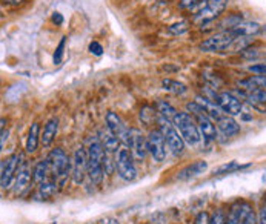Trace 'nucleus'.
Masks as SVG:
<instances>
[{
	"label": "nucleus",
	"mask_w": 266,
	"mask_h": 224,
	"mask_svg": "<svg viewBox=\"0 0 266 224\" xmlns=\"http://www.w3.org/2000/svg\"><path fill=\"white\" fill-rule=\"evenodd\" d=\"M98 140H100V143H102V146H103V149H105V152L106 154H113V152H117L122 146H120V140L108 129V128H103V129H100L98 131Z\"/></svg>",
	"instance_id": "obj_18"
},
{
	"label": "nucleus",
	"mask_w": 266,
	"mask_h": 224,
	"mask_svg": "<svg viewBox=\"0 0 266 224\" xmlns=\"http://www.w3.org/2000/svg\"><path fill=\"white\" fill-rule=\"evenodd\" d=\"M203 2V0H180V4H179V7L182 8V10H192V8H195V7H198L200 4Z\"/></svg>",
	"instance_id": "obj_33"
},
{
	"label": "nucleus",
	"mask_w": 266,
	"mask_h": 224,
	"mask_svg": "<svg viewBox=\"0 0 266 224\" xmlns=\"http://www.w3.org/2000/svg\"><path fill=\"white\" fill-rule=\"evenodd\" d=\"M48 171H49V163H48V160L39 161V163L34 166V169H32V181H34L37 186L46 183V180H48Z\"/></svg>",
	"instance_id": "obj_24"
},
{
	"label": "nucleus",
	"mask_w": 266,
	"mask_h": 224,
	"mask_svg": "<svg viewBox=\"0 0 266 224\" xmlns=\"http://www.w3.org/2000/svg\"><path fill=\"white\" fill-rule=\"evenodd\" d=\"M57 131H59V120H57V119H51V120L45 125V128H43V132H42V135H40V143H42L45 147L51 146V143L54 141V138H56V135H57Z\"/></svg>",
	"instance_id": "obj_20"
},
{
	"label": "nucleus",
	"mask_w": 266,
	"mask_h": 224,
	"mask_svg": "<svg viewBox=\"0 0 266 224\" xmlns=\"http://www.w3.org/2000/svg\"><path fill=\"white\" fill-rule=\"evenodd\" d=\"M89 52L98 57V55L103 54V48H102V45H100L98 42H91V43H89Z\"/></svg>",
	"instance_id": "obj_34"
},
{
	"label": "nucleus",
	"mask_w": 266,
	"mask_h": 224,
	"mask_svg": "<svg viewBox=\"0 0 266 224\" xmlns=\"http://www.w3.org/2000/svg\"><path fill=\"white\" fill-rule=\"evenodd\" d=\"M228 0H208L206 5L202 7L194 16H192V23L205 26L206 23L214 22L226 8Z\"/></svg>",
	"instance_id": "obj_6"
},
{
	"label": "nucleus",
	"mask_w": 266,
	"mask_h": 224,
	"mask_svg": "<svg viewBox=\"0 0 266 224\" xmlns=\"http://www.w3.org/2000/svg\"><path fill=\"white\" fill-rule=\"evenodd\" d=\"M146 143H148V152L151 154V157L154 158V161L162 163L167 158V140L163 137V134L160 132V129L151 131L149 135L146 137Z\"/></svg>",
	"instance_id": "obj_9"
},
{
	"label": "nucleus",
	"mask_w": 266,
	"mask_h": 224,
	"mask_svg": "<svg viewBox=\"0 0 266 224\" xmlns=\"http://www.w3.org/2000/svg\"><path fill=\"white\" fill-rule=\"evenodd\" d=\"M186 110L191 112V116L195 119V123L198 126V131H200L203 140L206 143L216 141L217 140V129H216L214 125H212V120L205 114V110L202 109V106L197 101L186 103Z\"/></svg>",
	"instance_id": "obj_3"
},
{
	"label": "nucleus",
	"mask_w": 266,
	"mask_h": 224,
	"mask_svg": "<svg viewBox=\"0 0 266 224\" xmlns=\"http://www.w3.org/2000/svg\"><path fill=\"white\" fill-rule=\"evenodd\" d=\"M157 123H158V126H160V132L163 134V137L167 140L168 149L174 155H182L183 151H185V140L180 135V132L177 131V128L174 126L173 120H170V119L158 114Z\"/></svg>",
	"instance_id": "obj_4"
},
{
	"label": "nucleus",
	"mask_w": 266,
	"mask_h": 224,
	"mask_svg": "<svg viewBox=\"0 0 266 224\" xmlns=\"http://www.w3.org/2000/svg\"><path fill=\"white\" fill-rule=\"evenodd\" d=\"M173 123L174 126L177 128V131L180 132V135L183 137V140L191 144V146H195L200 143L202 140V134L198 131V126L195 123V120L188 114V112H179L174 116L173 119Z\"/></svg>",
	"instance_id": "obj_2"
},
{
	"label": "nucleus",
	"mask_w": 266,
	"mask_h": 224,
	"mask_svg": "<svg viewBox=\"0 0 266 224\" xmlns=\"http://www.w3.org/2000/svg\"><path fill=\"white\" fill-rule=\"evenodd\" d=\"M57 183H43V184H40L39 186V192L36 194V197L37 198H40V200H46V198H51L52 195H54L56 192H57Z\"/></svg>",
	"instance_id": "obj_27"
},
{
	"label": "nucleus",
	"mask_w": 266,
	"mask_h": 224,
	"mask_svg": "<svg viewBox=\"0 0 266 224\" xmlns=\"http://www.w3.org/2000/svg\"><path fill=\"white\" fill-rule=\"evenodd\" d=\"M31 177H32V172L28 164H23L22 167H19L14 178V195H22L29 188Z\"/></svg>",
	"instance_id": "obj_15"
},
{
	"label": "nucleus",
	"mask_w": 266,
	"mask_h": 224,
	"mask_svg": "<svg viewBox=\"0 0 266 224\" xmlns=\"http://www.w3.org/2000/svg\"><path fill=\"white\" fill-rule=\"evenodd\" d=\"M263 26L257 22H240L237 26L229 29L236 35H243V37H254L261 32Z\"/></svg>",
	"instance_id": "obj_19"
},
{
	"label": "nucleus",
	"mask_w": 266,
	"mask_h": 224,
	"mask_svg": "<svg viewBox=\"0 0 266 224\" xmlns=\"http://www.w3.org/2000/svg\"><path fill=\"white\" fill-rule=\"evenodd\" d=\"M105 120H106V128H108L125 146H128L129 144V137H131V129L126 128L123 120L113 110H110L108 114H106Z\"/></svg>",
	"instance_id": "obj_12"
},
{
	"label": "nucleus",
	"mask_w": 266,
	"mask_h": 224,
	"mask_svg": "<svg viewBox=\"0 0 266 224\" xmlns=\"http://www.w3.org/2000/svg\"><path fill=\"white\" fill-rule=\"evenodd\" d=\"M51 19H52V22H54L56 25H62V23H63V17H62L60 13H54Z\"/></svg>",
	"instance_id": "obj_37"
},
{
	"label": "nucleus",
	"mask_w": 266,
	"mask_h": 224,
	"mask_svg": "<svg viewBox=\"0 0 266 224\" xmlns=\"http://www.w3.org/2000/svg\"><path fill=\"white\" fill-rule=\"evenodd\" d=\"M7 140H8V131L2 129V141H0V146H2V149L5 147V143H7Z\"/></svg>",
	"instance_id": "obj_38"
},
{
	"label": "nucleus",
	"mask_w": 266,
	"mask_h": 224,
	"mask_svg": "<svg viewBox=\"0 0 266 224\" xmlns=\"http://www.w3.org/2000/svg\"><path fill=\"white\" fill-rule=\"evenodd\" d=\"M209 213L208 212H200L195 218V222L194 224H209Z\"/></svg>",
	"instance_id": "obj_35"
},
{
	"label": "nucleus",
	"mask_w": 266,
	"mask_h": 224,
	"mask_svg": "<svg viewBox=\"0 0 266 224\" xmlns=\"http://www.w3.org/2000/svg\"><path fill=\"white\" fill-rule=\"evenodd\" d=\"M191 23L188 20H183V22H179V23H174L168 28V32L170 34H174V35H180L183 32H186L189 29Z\"/></svg>",
	"instance_id": "obj_30"
},
{
	"label": "nucleus",
	"mask_w": 266,
	"mask_h": 224,
	"mask_svg": "<svg viewBox=\"0 0 266 224\" xmlns=\"http://www.w3.org/2000/svg\"><path fill=\"white\" fill-rule=\"evenodd\" d=\"M88 174V151L80 146L74 151L73 161H71V175L74 183L80 184Z\"/></svg>",
	"instance_id": "obj_10"
},
{
	"label": "nucleus",
	"mask_w": 266,
	"mask_h": 224,
	"mask_svg": "<svg viewBox=\"0 0 266 224\" xmlns=\"http://www.w3.org/2000/svg\"><path fill=\"white\" fill-rule=\"evenodd\" d=\"M40 125L39 123H32L31 128H29V132H28V137H26V144H25V149L28 154H34L37 151V146L40 143Z\"/></svg>",
	"instance_id": "obj_22"
},
{
	"label": "nucleus",
	"mask_w": 266,
	"mask_h": 224,
	"mask_svg": "<svg viewBox=\"0 0 266 224\" xmlns=\"http://www.w3.org/2000/svg\"><path fill=\"white\" fill-rule=\"evenodd\" d=\"M264 206H266V203H264Z\"/></svg>",
	"instance_id": "obj_41"
},
{
	"label": "nucleus",
	"mask_w": 266,
	"mask_h": 224,
	"mask_svg": "<svg viewBox=\"0 0 266 224\" xmlns=\"http://www.w3.org/2000/svg\"><path fill=\"white\" fill-rule=\"evenodd\" d=\"M48 163H49V169L54 175L56 180H60V183L63 184V181L66 180L70 171H71V161L68 158V155L65 154L63 149L56 147L52 149L48 155Z\"/></svg>",
	"instance_id": "obj_5"
},
{
	"label": "nucleus",
	"mask_w": 266,
	"mask_h": 224,
	"mask_svg": "<svg viewBox=\"0 0 266 224\" xmlns=\"http://www.w3.org/2000/svg\"><path fill=\"white\" fill-rule=\"evenodd\" d=\"M162 86H163L165 91L173 92L176 95H182V94H185L188 91V88L183 83H180L177 80H173V79H163L162 80Z\"/></svg>",
	"instance_id": "obj_25"
},
{
	"label": "nucleus",
	"mask_w": 266,
	"mask_h": 224,
	"mask_svg": "<svg viewBox=\"0 0 266 224\" xmlns=\"http://www.w3.org/2000/svg\"><path fill=\"white\" fill-rule=\"evenodd\" d=\"M225 222H226V215L222 209H217L209 219V224H225Z\"/></svg>",
	"instance_id": "obj_31"
},
{
	"label": "nucleus",
	"mask_w": 266,
	"mask_h": 224,
	"mask_svg": "<svg viewBox=\"0 0 266 224\" xmlns=\"http://www.w3.org/2000/svg\"><path fill=\"white\" fill-rule=\"evenodd\" d=\"M195 101L202 106V109L205 110V114L211 119V120H219V119H222L223 117V109L216 103V101H212V100H209V98H206V97H202V95H197L195 97Z\"/></svg>",
	"instance_id": "obj_16"
},
{
	"label": "nucleus",
	"mask_w": 266,
	"mask_h": 224,
	"mask_svg": "<svg viewBox=\"0 0 266 224\" xmlns=\"http://www.w3.org/2000/svg\"><path fill=\"white\" fill-rule=\"evenodd\" d=\"M206 169H208V163L205 160H197V161L188 164L186 167H183V169L177 174V180H182V181L191 180L194 177L202 175Z\"/></svg>",
	"instance_id": "obj_17"
},
{
	"label": "nucleus",
	"mask_w": 266,
	"mask_h": 224,
	"mask_svg": "<svg viewBox=\"0 0 266 224\" xmlns=\"http://www.w3.org/2000/svg\"><path fill=\"white\" fill-rule=\"evenodd\" d=\"M105 149L98 137L91 138L88 146V177L92 184L98 186L105 175Z\"/></svg>",
	"instance_id": "obj_1"
},
{
	"label": "nucleus",
	"mask_w": 266,
	"mask_h": 224,
	"mask_svg": "<svg viewBox=\"0 0 266 224\" xmlns=\"http://www.w3.org/2000/svg\"><path fill=\"white\" fill-rule=\"evenodd\" d=\"M22 160V154H13L7 160L2 161V174H0V186L2 189H8L16 178L14 175L19 171V164Z\"/></svg>",
	"instance_id": "obj_11"
},
{
	"label": "nucleus",
	"mask_w": 266,
	"mask_h": 224,
	"mask_svg": "<svg viewBox=\"0 0 266 224\" xmlns=\"http://www.w3.org/2000/svg\"><path fill=\"white\" fill-rule=\"evenodd\" d=\"M239 224H258V219L249 203H239Z\"/></svg>",
	"instance_id": "obj_23"
},
{
	"label": "nucleus",
	"mask_w": 266,
	"mask_h": 224,
	"mask_svg": "<svg viewBox=\"0 0 266 224\" xmlns=\"http://www.w3.org/2000/svg\"><path fill=\"white\" fill-rule=\"evenodd\" d=\"M214 101L223 109V112L226 116L236 117L240 116L242 110H243V104L239 100V97H236L231 92H219L214 95Z\"/></svg>",
	"instance_id": "obj_13"
},
{
	"label": "nucleus",
	"mask_w": 266,
	"mask_h": 224,
	"mask_svg": "<svg viewBox=\"0 0 266 224\" xmlns=\"http://www.w3.org/2000/svg\"><path fill=\"white\" fill-rule=\"evenodd\" d=\"M66 40H68V37H62L60 43L57 45V48H56V51H54V55H52V62H54V65H60L62 60H63V54H65Z\"/></svg>",
	"instance_id": "obj_29"
},
{
	"label": "nucleus",
	"mask_w": 266,
	"mask_h": 224,
	"mask_svg": "<svg viewBox=\"0 0 266 224\" xmlns=\"http://www.w3.org/2000/svg\"><path fill=\"white\" fill-rule=\"evenodd\" d=\"M251 164H240L237 161H229L226 164H222L219 169L214 172L216 175H223V174H232V172H237V171H243V169H248Z\"/></svg>",
	"instance_id": "obj_26"
},
{
	"label": "nucleus",
	"mask_w": 266,
	"mask_h": 224,
	"mask_svg": "<svg viewBox=\"0 0 266 224\" xmlns=\"http://www.w3.org/2000/svg\"><path fill=\"white\" fill-rule=\"evenodd\" d=\"M217 128L225 137H232L240 132L239 123L231 117V116H223L222 119L217 120Z\"/></svg>",
	"instance_id": "obj_21"
},
{
	"label": "nucleus",
	"mask_w": 266,
	"mask_h": 224,
	"mask_svg": "<svg viewBox=\"0 0 266 224\" xmlns=\"http://www.w3.org/2000/svg\"><path fill=\"white\" fill-rule=\"evenodd\" d=\"M5 4H10V5H19V4H22L23 0H4Z\"/></svg>",
	"instance_id": "obj_39"
},
{
	"label": "nucleus",
	"mask_w": 266,
	"mask_h": 224,
	"mask_svg": "<svg viewBox=\"0 0 266 224\" xmlns=\"http://www.w3.org/2000/svg\"><path fill=\"white\" fill-rule=\"evenodd\" d=\"M252 80H254V82H255L261 89L266 91V76H254Z\"/></svg>",
	"instance_id": "obj_36"
},
{
	"label": "nucleus",
	"mask_w": 266,
	"mask_h": 224,
	"mask_svg": "<svg viewBox=\"0 0 266 224\" xmlns=\"http://www.w3.org/2000/svg\"><path fill=\"white\" fill-rule=\"evenodd\" d=\"M157 112L160 116H163V117H167V119H170V120H173L174 119V116L177 114V110L168 103V101H165V100H160L157 103Z\"/></svg>",
	"instance_id": "obj_28"
},
{
	"label": "nucleus",
	"mask_w": 266,
	"mask_h": 224,
	"mask_svg": "<svg viewBox=\"0 0 266 224\" xmlns=\"http://www.w3.org/2000/svg\"><path fill=\"white\" fill-rule=\"evenodd\" d=\"M145 224H151V222H145Z\"/></svg>",
	"instance_id": "obj_40"
},
{
	"label": "nucleus",
	"mask_w": 266,
	"mask_h": 224,
	"mask_svg": "<svg viewBox=\"0 0 266 224\" xmlns=\"http://www.w3.org/2000/svg\"><path fill=\"white\" fill-rule=\"evenodd\" d=\"M237 35L232 34L231 31H222L214 35H211L209 39L203 40L198 48L205 52H225L232 48Z\"/></svg>",
	"instance_id": "obj_7"
},
{
	"label": "nucleus",
	"mask_w": 266,
	"mask_h": 224,
	"mask_svg": "<svg viewBox=\"0 0 266 224\" xmlns=\"http://www.w3.org/2000/svg\"><path fill=\"white\" fill-rule=\"evenodd\" d=\"M248 71L251 74H255V76H266V63H257V65H251L248 68Z\"/></svg>",
	"instance_id": "obj_32"
},
{
	"label": "nucleus",
	"mask_w": 266,
	"mask_h": 224,
	"mask_svg": "<svg viewBox=\"0 0 266 224\" xmlns=\"http://www.w3.org/2000/svg\"><path fill=\"white\" fill-rule=\"evenodd\" d=\"M134 160L143 161L148 154V143L143 134L139 129H131V137H129V144H128Z\"/></svg>",
	"instance_id": "obj_14"
},
{
	"label": "nucleus",
	"mask_w": 266,
	"mask_h": 224,
	"mask_svg": "<svg viewBox=\"0 0 266 224\" xmlns=\"http://www.w3.org/2000/svg\"><path fill=\"white\" fill-rule=\"evenodd\" d=\"M116 167H117L120 178H123L125 181L136 180L137 171H136V164H134V157L128 146H122L116 152Z\"/></svg>",
	"instance_id": "obj_8"
}]
</instances>
